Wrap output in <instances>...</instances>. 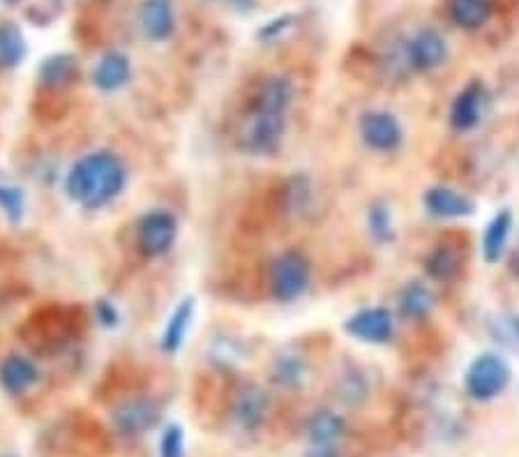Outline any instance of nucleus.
<instances>
[{
    "instance_id": "423d86ee",
    "label": "nucleus",
    "mask_w": 519,
    "mask_h": 457,
    "mask_svg": "<svg viewBox=\"0 0 519 457\" xmlns=\"http://www.w3.org/2000/svg\"><path fill=\"white\" fill-rule=\"evenodd\" d=\"M72 321H74L72 310H65V307H56V305L42 307V310L30 314L26 324V328L30 331L28 342L49 344V347L65 344L74 333Z\"/></svg>"
},
{
    "instance_id": "aec40b11",
    "label": "nucleus",
    "mask_w": 519,
    "mask_h": 457,
    "mask_svg": "<svg viewBox=\"0 0 519 457\" xmlns=\"http://www.w3.org/2000/svg\"><path fill=\"white\" fill-rule=\"evenodd\" d=\"M37 377H40L37 367L24 356L12 354L0 363V386L10 395L26 393L35 384Z\"/></svg>"
},
{
    "instance_id": "cd10ccee",
    "label": "nucleus",
    "mask_w": 519,
    "mask_h": 457,
    "mask_svg": "<svg viewBox=\"0 0 519 457\" xmlns=\"http://www.w3.org/2000/svg\"><path fill=\"white\" fill-rule=\"evenodd\" d=\"M340 397L346 404H360L367 397L365 377L358 370H353V367L340 381Z\"/></svg>"
},
{
    "instance_id": "7c9ffc66",
    "label": "nucleus",
    "mask_w": 519,
    "mask_h": 457,
    "mask_svg": "<svg viewBox=\"0 0 519 457\" xmlns=\"http://www.w3.org/2000/svg\"><path fill=\"white\" fill-rule=\"evenodd\" d=\"M97 310H100L102 324H107V326L116 324V310L109 303H100V305H97Z\"/></svg>"
},
{
    "instance_id": "dca6fc26",
    "label": "nucleus",
    "mask_w": 519,
    "mask_h": 457,
    "mask_svg": "<svg viewBox=\"0 0 519 457\" xmlns=\"http://www.w3.org/2000/svg\"><path fill=\"white\" fill-rule=\"evenodd\" d=\"M513 227H515V217H513V213H510V208H503V211H499L492 217L490 224L485 227L483 245H480L485 264H490V266L499 264L501 257L508 250Z\"/></svg>"
},
{
    "instance_id": "6e6552de",
    "label": "nucleus",
    "mask_w": 519,
    "mask_h": 457,
    "mask_svg": "<svg viewBox=\"0 0 519 457\" xmlns=\"http://www.w3.org/2000/svg\"><path fill=\"white\" fill-rule=\"evenodd\" d=\"M344 331L358 342L386 344L395 335V321L386 307H363L344 321Z\"/></svg>"
},
{
    "instance_id": "4be33fe9",
    "label": "nucleus",
    "mask_w": 519,
    "mask_h": 457,
    "mask_svg": "<svg viewBox=\"0 0 519 457\" xmlns=\"http://www.w3.org/2000/svg\"><path fill=\"white\" fill-rule=\"evenodd\" d=\"M448 17L464 31H476L492 17L490 0H448Z\"/></svg>"
},
{
    "instance_id": "0eeeda50",
    "label": "nucleus",
    "mask_w": 519,
    "mask_h": 457,
    "mask_svg": "<svg viewBox=\"0 0 519 457\" xmlns=\"http://www.w3.org/2000/svg\"><path fill=\"white\" fill-rule=\"evenodd\" d=\"M360 137L376 153H395L402 146L404 132L400 121L388 111H365L360 116Z\"/></svg>"
},
{
    "instance_id": "393cba45",
    "label": "nucleus",
    "mask_w": 519,
    "mask_h": 457,
    "mask_svg": "<svg viewBox=\"0 0 519 457\" xmlns=\"http://www.w3.org/2000/svg\"><path fill=\"white\" fill-rule=\"evenodd\" d=\"M487 333L501 349L519 356V312L503 310L492 314L487 321Z\"/></svg>"
},
{
    "instance_id": "7ed1b4c3",
    "label": "nucleus",
    "mask_w": 519,
    "mask_h": 457,
    "mask_svg": "<svg viewBox=\"0 0 519 457\" xmlns=\"http://www.w3.org/2000/svg\"><path fill=\"white\" fill-rule=\"evenodd\" d=\"M312 268L300 250H287L270 266V291L277 301L293 303L310 289Z\"/></svg>"
},
{
    "instance_id": "9b49d317",
    "label": "nucleus",
    "mask_w": 519,
    "mask_h": 457,
    "mask_svg": "<svg viewBox=\"0 0 519 457\" xmlns=\"http://www.w3.org/2000/svg\"><path fill=\"white\" fill-rule=\"evenodd\" d=\"M270 411V397L257 384H243L231 400V416L238 427L247 432H254L263 425Z\"/></svg>"
},
{
    "instance_id": "1a4fd4ad",
    "label": "nucleus",
    "mask_w": 519,
    "mask_h": 457,
    "mask_svg": "<svg viewBox=\"0 0 519 457\" xmlns=\"http://www.w3.org/2000/svg\"><path fill=\"white\" fill-rule=\"evenodd\" d=\"M139 245L148 257L167 254L178 238V220L169 211H150L139 222Z\"/></svg>"
},
{
    "instance_id": "39448f33",
    "label": "nucleus",
    "mask_w": 519,
    "mask_h": 457,
    "mask_svg": "<svg viewBox=\"0 0 519 457\" xmlns=\"http://www.w3.org/2000/svg\"><path fill=\"white\" fill-rule=\"evenodd\" d=\"M162 418V409L160 404L150 397H132V400L120 402L118 407L111 414V421H114L116 432L120 437L134 439L146 434L148 430L160 423Z\"/></svg>"
},
{
    "instance_id": "f257e3e1",
    "label": "nucleus",
    "mask_w": 519,
    "mask_h": 457,
    "mask_svg": "<svg viewBox=\"0 0 519 457\" xmlns=\"http://www.w3.org/2000/svg\"><path fill=\"white\" fill-rule=\"evenodd\" d=\"M293 84L287 77H266L247 104L238 132L240 151L270 155L280 148L287 132V116L293 104Z\"/></svg>"
},
{
    "instance_id": "c85d7f7f",
    "label": "nucleus",
    "mask_w": 519,
    "mask_h": 457,
    "mask_svg": "<svg viewBox=\"0 0 519 457\" xmlns=\"http://www.w3.org/2000/svg\"><path fill=\"white\" fill-rule=\"evenodd\" d=\"M185 455V432L183 427L171 423L164 427L160 439V457H183Z\"/></svg>"
},
{
    "instance_id": "a211bd4d",
    "label": "nucleus",
    "mask_w": 519,
    "mask_h": 457,
    "mask_svg": "<svg viewBox=\"0 0 519 457\" xmlns=\"http://www.w3.org/2000/svg\"><path fill=\"white\" fill-rule=\"evenodd\" d=\"M79 79V63L70 54L49 56L40 67V84L44 91L63 93Z\"/></svg>"
},
{
    "instance_id": "a878e982",
    "label": "nucleus",
    "mask_w": 519,
    "mask_h": 457,
    "mask_svg": "<svg viewBox=\"0 0 519 457\" xmlns=\"http://www.w3.org/2000/svg\"><path fill=\"white\" fill-rule=\"evenodd\" d=\"M28 44L24 33L14 24H0V67L12 70L26 58Z\"/></svg>"
},
{
    "instance_id": "5701e85b",
    "label": "nucleus",
    "mask_w": 519,
    "mask_h": 457,
    "mask_svg": "<svg viewBox=\"0 0 519 457\" xmlns=\"http://www.w3.org/2000/svg\"><path fill=\"white\" fill-rule=\"evenodd\" d=\"M307 437L314 446H335L337 441L344 437L346 432V423L342 416L333 414V411H317V414L310 416L307 421Z\"/></svg>"
},
{
    "instance_id": "4468645a",
    "label": "nucleus",
    "mask_w": 519,
    "mask_h": 457,
    "mask_svg": "<svg viewBox=\"0 0 519 457\" xmlns=\"http://www.w3.org/2000/svg\"><path fill=\"white\" fill-rule=\"evenodd\" d=\"M139 24L150 42H167L176 31L173 0H144L139 10Z\"/></svg>"
},
{
    "instance_id": "f8f14e48",
    "label": "nucleus",
    "mask_w": 519,
    "mask_h": 457,
    "mask_svg": "<svg viewBox=\"0 0 519 457\" xmlns=\"http://www.w3.org/2000/svg\"><path fill=\"white\" fill-rule=\"evenodd\" d=\"M487 109V91L480 81H471L457 93L453 107H450V125L457 132H469L483 121Z\"/></svg>"
},
{
    "instance_id": "c756f323",
    "label": "nucleus",
    "mask_w": 519,
    "mask_h": 457,
    "mask_svg": "<svg viewBox=\"0 0 519 457\" xmlns=\"http://www.w3.org/2000/svg\"><path fill=\"white\" fill-rule=\"evenodd\" d=\"M0 206L5 208V213L10 215L12 220H19L21 206H24V201H21V192L14 190V187L0 185Z\"/></svg>"
},
{
    "instance_id": "6ab92c4d",
    "label": "nucleus",
    "mask_w": 519,
    "mask_h": 457,
    "mask_svg": "<svg viewBox=\"0 0 519 457\" xmlns=\"http://www.w3.org/2000/svg\"><path fill=\"white\" fill-rule=\"evenodd\" d=\"M194 307H197V303H194V296H187L176 305V310L171 312L167 326H164V331H162V340H160L162 351H167V354H176V351L183 347L187 331H190L192 319H194Z\"/></svg>"
},
{
    "instance_id": "bb28decb",
    "label": "nucleus",
    "mask_w": 519,
    "mask_h": 457,
    "mask_svg": "<svg viewBox=\"0 0 519 457\" xmlns=\"http://www.w3.org/2000/svg\"><path fill=\"white\" fill-rule=\"evenodd\" d=\"M367 224H370L372 236L379 243H393L395 241V222H393V213L386 204H374L367 213Z\"/></svg>"
},
{
    "instance_id": "473e14b6",
    "label": "nucleus",
    "mask_w": 519,
    "mask_h": 457,
    "mask_svg": "<svg viewBox=\"0 0 519 457\" xmlns=\"http://www.w3.org/2000/svg\"><path fill=\"white\" fill-rule=\"evenodd\" d=\"M510 271H513L519 277V245H517V250L513 252V257H510Z\"/></svg>"
},
{
    "instance_id": "20e7f679",
    "label": "nucleus",
    "mask_w": 519,
    "mask_h": 457,
    "mask_svg": "<svg viewBox=\"0 0 519 457\" xmlns=\"http://www.w3.org/2000/svg\"><path fill=\"white\" fill-rule=\"evenodd\" d=\"M510 365L499 354H480L466 370V393L478 402H490L506 391L510 384Z\"/></svg>"
},
{
    "instance_id": "b1692460",
    "label": "nucleus",
    "mask_w": 519,
    "mask_h": 457,
    "mask_svg": "<svg viewBox=\"0 0 519 457\" xmlns=\"http://www.w3.org/2000/svg\"><path fill=\"white\" fill-rule=\"evenodd\" d=\"M434 305H436L434 291L423 282H409L400 291V312L406 319L420 321L430 317Z\"/></svg>"
},
{
    "instance_id": "f3484780",
    "label": "nucleus",
    "mask_w": 519,
    "mask_h": 457,
    "mask_svg": "<svg viewBox=\"0 0 519 457\" xmlns=\"http://www.w3.org/2000/svg\"><path fill=\"white\" fill-rule=\"evenodd\" d=\"M132 77L130 58L120 51H107L100 61H97L93 70V84L100 88L102 93H114L123 88Z\"/></svg>"
},
{
    "instance_id": "2f4dec72",
    "label": "nucleus",
    "mask_w": 519,
    "mask_h": 457,
    "mask_svg": "<svg viewBox=\"0 0 519 457\" xmlns=\"http://www.w3.org/2000/svg\"><path fill=\"white\" fill-rule=\"evenodd\" d=\"M307 457H337L335 446H314Z\"/></svg>"
},
{
    "instance_id": "2eb2a0df",
    "label": "nucleus",
    "mask_w": 519,
    "mask_h": 457,
    "mask_svg": "<svg viewBox=\"0 0 519 457\" xmlns=\"http://www.w3.org/2000/svg\"><path fill=\"white\" fill-rule=\"evenodd\" d=\"M270 379L287 391H298L310 379V363L300 351L287 347L275 356L273 365H270Z\"/></svg>"
},
{
    "instance_id": "f03ea898",
    "label": "nucleus",
    "mask_w": 519,
    "mask_h": 457,
    "mask_svg": "<svg viewBox=\"0 0 519 457\" xmlns=\"http://www.w3.org/2000/svg\"><path fill=\"white\" fill-rule=\"evenodd\" d=\"M125 183L127 169L123 160L111 151H95L74 162L65 178V190L86 211H97L111 204L123 192Z\"/></svg>"
},
{
    "instance_id": "412c9836",
    "label": "nucleus",
    "mask_w": 519,
    "mask_h": 457,
    "mask_svg": "<svg viewBox=\"0 0 519 457\" xmlns=\"http://www.w3.org/2000/svg\"><path fill=\"white\" fill-rule=\"evenodd\" d=\"M462 266H464V254L460 250V245H450V243L436 245L425 261L427 275L436 282H453L455 277L460 275Z\"/></svg>"
},
{
    "instance_id": "ddd939ff",
    "label": "nucleus",
    "mask_w": 519,
    "mask_h": 457,
    "mask_svg": "<svg viewBox=\"0 0 519 457\" xmlns=\"http://www.w3.org/2000/svg\"><path fill=\"white\" fill-rule=\"evenodd\" d=\"M423 204L427 213L439 217V220H457V217H469L476 213V201L446 185L430 187L425 192Z\"/></svg>"
},
{
    "instance_id": "9d476101",
    "label": "nucleus",
    "mask_w": 519,
    "mask_h": 457,
    "mask_svg": "<svg viewBox=\"0 0 519 457\" xmlns=\"http://www.w3.org/2000/svg\"><path fill=\"white\" fill-rule=\"evenodd\" d=\"M448 56L446 40L434 28H423L406 42L404 47V61L411 70L416 72H432L436 67L443 65Z\"/></svg>"
}]
</instances>
